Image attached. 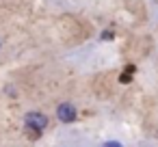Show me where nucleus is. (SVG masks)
I'll return each mask as SVG.
<instances>
[{
  "label": "nucleus",
  "instance_id": "nucleus-1",
  "mask_svg": "<svg viewBox=\"0 0 158 147\" xmlns=\"http://www.w3.org/2000/svg\"><path fill=\"white\" fill-rule=\"evenodd\" d=\"M24 125H26V130L31 132V136L35 138V136L41 134V130H46L48 117L41 115V112H26V115H24Z\"/></svg>",
  "mask_w": 158,
  "mask_h": 147
},
{
  "label": "nucleus",
  "instance_id": "nucleus-2",
  "mask_svg": "<svg viewBox=\"0 0 158 147\" xmlns=\"http://www.w3.org/2000/svg\"><path fill=\"white\" fill-rule=\"evenodd\" d=\"M56 117H59L63 123H72V121L76 119V108L65 102V104H61V106L56 108Z\"/></svg>",
  "mask_w": 158,
  "mask_h": 147
},
{
  "label": "nucleus",
  "instance_id": "nucleus-3",
  "mask_svg": "<svg viewBox=\"0 0 158 147\" xmlns=\"http://www.w3.org/2000/svg\"><path fill=\"white\" fill-rule=\"evenodd\" d=\"M119 80H121V82H132V76H130V74H126V71H123V74H121V76H119Z\"/></svg>",
  "mask_w": 158,
  "mask_h": 147
},
{
  "label": "nucleus",
  "instance_id": "nucleus-4",
  "mask_svg": "<svg viewBox=\"0 0 158 147\" xmlns=\"http://www.w3.org/2000/svg\"><path fill=\"white\" fill-rule=\"evenodd\" d=\"M104 147H123V145L117 143V141H108V143H104Z\"/></svg>",
  "mask_w": 158,
  "mask_h": 147
}]
</instances>
